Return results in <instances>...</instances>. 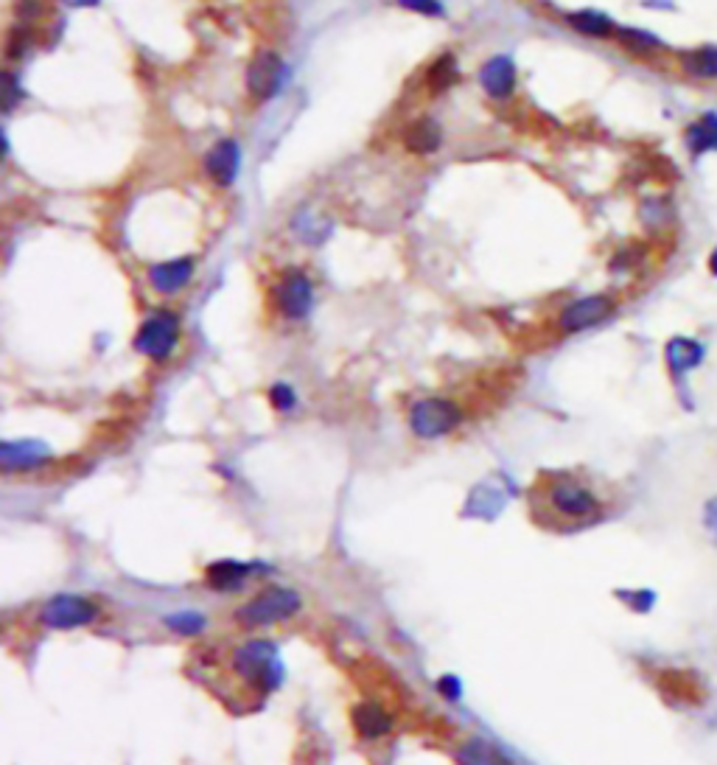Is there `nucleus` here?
<instances>
[{"mask_svg": "<svg viewBox=\"0 0 717 765\" xmlns=\"http://www.w3.org/2000/svg\"><path fill=\"white\" fill-rule=\"evenodd\" d=\"M535 522L552 530H580L605 516L603 496L572 471H544L530 488Z\"/></svg>", "mask_w": 717, "mask_h": 765, "instance_id": "1", "label": "nucleus"}, {"mask_svg": "<svg viewBox=\"0 0 717 765\" xmlns=\"http://www.w3.org/2000/svg\"><path fill=\"white\" fill-rule=\"evenodd\" d=\"M230 667H233V673H236L250 690H258L261 695L269 693V690L278 684V679H281L278 651H275V645L261 642V639H253V642L236 648L233 656H230Z\"/></svg>", "mask_w": 717, "mask_h": 765, "instance_id": "2", "label": "nucleus"}, {"mask_svg": "<svg viewBox=\"0 0 717 765\" xmlns=\"http://www.w3.org/2000/svg\"><path fill=\"white\" fill-rule=\"evenodd\" d=\"M460 421H463L460 407L446 398H423L409 410V426L418 438H443L454 432Z\"/></svg>", "mask_w": 717, "mask_h": 765, "instance_id": "3", "label": "nucleus"}, {"mask_svg": "<svg viewBox=\"0 0 717 765\" xmlns=\"http://www.w3.org/2000/svg\"><path fill=\"white\" fill-rule=\"evenodd\" d=\"M297 609H300V597H297L292 589L272 586V589H264L261 595H255L250 603L241 606L239 623L250 625V628H255V625L281 623L286 617H292Z\"/></svg>", "mask_w": 717, "mask_h": 765, "instance_id": "4", "label": "nucleus"}, {"mask_svg": "<svg viewBox=\"0 0 717 765\" xmlns=\"http://www.w3.org/2000/svg\"><path fill=\"white\" fill-rule=\"evenodd\" d=\"M96 617H99V606L82 595H57L40 609V623L45 628H59V631H71L79 625L93 623Z\"/></svg>", "mask_w": 717, "mask_h": 765, "instance_id": "5", "label": "nucleus"}, {"mask_svg": "<svg viewBox=\"0 0 717 765\" xmlns=\"http://www.w3.org/2000/svg\"><path fill=\"white\" fill-rule=\"evenodd\" d=\"M177 340H180V320L171 312H157L141 326L135 337V348L149 359L163 362L177 348Z\"/></svg>", "mask_w": 717, "mask_h": 765, "instance_id": "6", "label": "nucleus"}, {"mask_svg": "<svg viewBox=\"0 0 717 765\" xmlns=\"http://www.w3.org/2000/svg\"><path fill=\"white\" fill-rule=\"evenodd\" d=\"M286 79V65L275 51H261L255 54L250 68H247V87L258 101H267L278 96Z\"/></svg>", "mask_w": 717, "mask_h": 765, "instance_id": "7", "label": "nucleus"}, {"mask_svg": "<svg viewBox=\"0 0 717 765\" xmlns=\"http://www.w3.org/2000/svg\"><path fill=\"white\" fill-rule=\"evenodd\" d=\"M614 312V300L608 295H589V298H580L575 303H569L561 312V331L566 334H577V331H586V328L603 323L608 314Z\"/></svg>", "mask_w": 717, "mask_h": 765, "instance_id": "8", "label": "nucleus"}, {"mask_svg": "<svg viewBox=\"0 0 717 765\" xmlns=\"http://www.w3.org/2000/svg\"><path fill=\"white\" fill-rule=\"evenodd\" d=\"M275 300H278V309L286 317H292V320L306 317L311 312V303H314L311 281L303 272H286L281 281H278V286H275Z\"/></svg>", "mask_w": 717, "mask_h": 765, "instance_id": "9", "label": "nucleus"}, {"mask_svg": "<svg viewBox=\"0 0 717 765\" xmlns=\"http://www.w3.org/2000/svg\"><path fill=\"white\" fill-rule=\"evenodd\" d=\"M239 166L241 149L236 141H219L205 157V169L211 174L213 183L219 185H233V180L239 177Z\"/></svg>", "mask_w": 717, "mask_h": 765, "instance_id": "10", "label": "nucleus"}, {"mask_svg": "<svg viewBox=\"0 0 717 765\" xmlns=\"http://www.w3.org/2000/svg\"><path fill=\"white\" fill-rule=\"evenodd\" d=\"M191 278H194V258H174V261L155 264L149 270V284L163 295H174V292L185 289Z\"/></svg>", "mask_w": 717, "mask_h": 765, "instance_id": "11", "label": "nucleus"}, {"mask_svg": "<svg viewBox=\"0 0 717 765\" xmlns=\"http://www.w3.org/2000/svg\"><path fill=\"white\" fill-rule=\"evenodd\" d=\"M479 82L493 99H507L516 90V65L507 57H493L482 65Z\"/></svg>", "mask_w": 717, "mask_h": 765, "instance_id": "12", "label": "nucleus"}, {"mask_svg": "<svg viewBox=\"0 0 717 765\" xmlns=\"http://www.w3.org/2000/svg\"><path fill=\"white\" fill-rule=\"evenodd\" d=\"M667 365H670V373L675 379L687 376L689 370H695L706 359V348H703L698 340H689V337H675V340L667 342Z\"/></svg>", "mask_w": 717, "mask_h": 765, "instance_id": "13", "label": "nucleus"}, {"mask_svg": "<svg viewBox=\"0 0 717 765\" xmlns=\"http://www.w3.org/2000/svg\"><path fill=\"white\" fill-rule=\"evenodd\" d=\"M3 468L15 471V468H34L48 460V449L37 440H20V443H3Z\"/></svg>", "mask_w": 717, "mask_h": 765, "instance_id": "14", "label": "nucleus"}, {"mask_svg": "<svg viewBox=\"0 0 717 765\" xmlns=\"http://www.w3.org/2000/svg\"><path fill=\"white\" fill-rule=\"evenodd\" d=\"M404 143H407L409 152H415V155H432L443 143V132H440V127H437L432 118H418L404 132Z\"/></svg>", "mask_w": 717, "mask_h": 765, "instance_id": "15", "label": "nucleus"}, {"mask_svg": "<svg viewBox=\"0 0 717 765\" xmlns=\"http://www.w3.org/2000/svg\"><path fill=\"white\" fill-rule=\"evenodd\" d=\"M687 146L692 155H706L717 149V115L706 113L701 121L687 127Z\"/></svg>", "mask_w": 717, "mask_h": 765, "instance_id": "16", "label": "nucleus"}, {"mask_svg": "<svg viewBox=\"0 0 717 765\" xmlns=\"http://www.w3.org/2000/svg\"><path fill=\"white\" fill-rule=\"evenodd\" d=\"M664 690H675V701H684V704H701L703 701V687L698 676H692L687 670H670L664 673Z\"/></svg>", "mask_w": 717, "mask_h": 765, "instance_id": "17", "label": "nucleus"}, {"mask_svg": "<svg viewBox=\"0 0 717 765\" xmlns=\"http://www.w3.org/2000/svg\"><path fill=\"white\" fill-rule=\"evenodd\" d=\"M684 71L695 79H717V45H706V48H695L684 54Z\"/></svg>", "mask_w": 717, "mask_h": 765, "instance_id": "18", "label": "nucleus"}, {"mask_svg": "<svg viewBox=\"0 0 717 765\" xmlns=\"http://www.w3.org/2000/svg\"><path fill=\"white\" fill-rule=\"evenodd\" d=\"M460 763L463 765H513L502 751L485 743V740H471L460 749Z\"/></svg>", "mask_w": 717, "mask_h": 765, "instance_id": "19", "label": "nucleus"}, {"mask_svg": "<svg viewBox=\"0 0 717 765\" xmlns=\"http://www.w3.org/2000/svg\"><path fill=\"white\" fill-rule=\"evenodd\" d=\"M356 726H359V732L365 737H379L390 732V718L376 704H362V707L356 709Z\"/></svg>", "mask_w": 717, "mask_h": 765, "instance_id": "20", "label": "nucleus"}, {"mask_svg": "<svg viewBox=\"0 0 717 765\" xmlns=\"http://www.w3.org/2000/svg\"><path fill=\"white\" fill-rule=\"evenodd\" d=\"M569 23H572L580 34H586V37H597V40H603V37H608V34L614 31V23H611L603 12H591V9L569 15Z\"/></svg>", "mask_w": 717, "mask_h": 765, "instance_id": "21", "label": "nucleus"}, {"mask_svg": "<svg viewBox=\"0 0 717 765\" xmlns=\"http://www.w3.org/2000/svg\"><path fill=\"white\" fill-rule=\"evenodd\" d=\"M247 575H250V569L244 564H213L208 569V583L213 589H236Z\"/></svg>", "mask_w": 717, "mask_h": 765, "instance_id": "22", "label": "nucleus"}, {"mask_svg": "<svg viewBox=\"0 0 717 765\" xmlns=\"http://www.w3.org/2000/svg\"><path fill=\"white\" fill-rule=\"evenodd\" d=\"M457 76H460V68H457V59L451 57V54H443L440 59H435V65L426 73L432 90H446V87L457 82Z\"/></svg>", "mask_w": 717, "mask_h": 765, "instance_id": "23", "label": "nucleus"}, {"mask_svg": "<svg viewBox=\"0 0 717 765\" xmlns=\"http://www.w3.org/2000/svg\"><path fill=\"white\" fill-rule=\"evenodd\" d=\"M622 43L631 45L636 51H650V48H661V40H656L653 34H645V31L625 29L622 31Z\"/></svg>", "mask_w": 717, "mask_h": 765, "instance_id": "24", "label": "nucleus"}, {"mask_svg": "<svg viewBox=\"0 0 717 765\" xmlns=\"http://www.w3.org/2000/svg\"><path fill=\"white\" fill-rule=\"evenodd\" d=\"M404 9L409 12H415V15H426V17H440L443 15V3L440 0H398Z\"/></svg>", "mask_w": 717, "mask_h": 765, "instance_id": "25", "label": "nucleus"}, {"mask_svg": "<svg viewBox=\"0 0 717 765\" xmlns=\"http://www.w3.org/2000/svg\"><path fill=\"white\" fill-rule=\"evenodd\" d=\"M628 600V606L633 611H639V614H645L656 606V592H650V589H639V592H633V595H622Z\"/></svg>", "mask_w": 717, "mask_h": 765, "instance_id": "26", "label": "nucleus"}, {"mask_svg": "<svg viewBox=\"0 0 717 765\" xmlns=\"http://www.w3.org/2000/svg\"><path fill=\"white\" fill-rule=\"evenodd\" d=\"M31 45V34L26 29H15L12 31V37H9V45H6V54L9 57H23L26 51H29Z\"/></svg>", "mask_w": 717, "mask_h": 765, "instance_id": "27", "label": "nucleus"}, {"mask_svg": "<svg viewBox=\"0 0 717 765\" xmlns=\"http://www.w3.org/2000/svg\"><path fill=\"white\" fill-rule=\"evenodd\" d=\"M269 398H272V404H275L278 410H292V407H295V390L286 387V384H275V387L269 390Z\"/></svg>", "mask_w": 717, "mask_h": 765, "instance_id": "28", "label": "nucleus"}, {"mask_svg": "<svg viewBox=\"0 0 717 765\" xmlns=\"http://www.w3.org/2000/svg\"><path fill=\"white\" fill-rule=\"evenodd\" d=\"M703 527L709 530V536L717 544V496H712L706 505H703Z\"/></svg>", "mask_w": 717, "mask_h": 765, "instance_id": "29", "label": "nucleus"}, {"mask_svg": "<svg viewBox=\"0 0 717 765\" xmlns=\"http://www.w3.org/2000/svg\"><path fill=\"white\" fill-rule=\"evenodd\" d=\"M171 628H177V631H185V634H194L202 628V620H199L197 614H180V617H171L169 620Z\"/></svg>", "mask_w": 717, "mask_h": 765, "instance_id": "30", "label": "nucleus"}, {"mask_svg": "<svg viewBox=\"0 0 717 765\" xmlns=\"http://www.w3.org/2000/svg\"><path fill=\"white\" fill-rule=\"evenodd\" d=\"M17 96H20V93H17L15 76H12V73H6V107H9V110L15 107Z\"/></svg>", "mask_w": 717, "mask_h": 765, "instance_id": "31", "label": "nucleus"}, {"mask_svg": "<svg viewBox=\"0 0 717 765\" xmlns=\"http://www.w3.org/2000/svg\"><path fill=\"white\" fill-rule=\"evenodd\" d=\"M68 6H76V9H87V6H96L99 0H65Z\"/></svg>", "mask_w": 717, "mask_h": 765, "instance_id": "32", "label": "nucleus"}, {"mask_svg": "<svg viewBox=\"0 0 717 765\" xmlns=\"http://www.w3.org/2000/svg\"><path fill=\"white\" fill-rule=\"evenodd\" d=\"M709 270H712V275H717V247L709 255Z\"/></svg>", "mask_w": 717, "mask_h": 765, "instance_id": "33", "label": "nucleus"}]
</instances>
